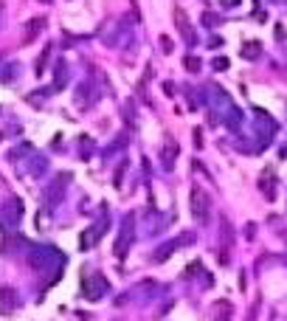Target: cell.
Listing matches in <instances>:
<instances>
[{
	"mask_svg": "<svg viewBox=\"0 0 287 321\" xmlns=\"http://www.w3.org/2000/svg\"><path fill=\"white\" fill-rule=\"evenodd\" d=\"M256 54H259V51H256V45H248V48H245V57H248V60H253V57H256Z\"/></svg>",
	"mask_w": 287,
	"mask_h": 321,
	"instance_id": "cell-5",
	"label": "cell"
},
{
	"mask_svg": "<svg viewBox=\"0 0 287 321\" xmlns=\"http://www.w3.org/2000/svg\"><path fill=\"white\" fill-rule=\"evenodd\" d=\"M214 68H220V70L228 68V60H223V57H220V60H214Z\"/></svg>",
	"mask_w": 287,
	"mask_h": 321,
	"instance_id": "cell-7",
	"label": "cell"
},
{
	"mask_svg": "<svg viewBox=\"0 0 287 321\" xmlns=\"http://www.w3.org/2000/svg\"><path fill=\"white\" fill-rule=\"evenodd\" d=\"M82 287H85V296L90 299V302H96L99 296L107 290V282L102 276H96V273H87L85 279H82Z\"/></svg>",
	"mask_w": 287,
	"mask_h": 321,
	"instance_id": "cell-2",
	"label": "cell"
},
{
	"mask_svg": "<svg viewBox=\"0 0 287 321\" xmlns=\"http://www.w3.org/2000/svg\"><path fill=\"white\" fill-rule=\"evenodd\" d=\"M236 0H223V6H234Z\"/></svg>",
	"mask_w": 287,
	"mask_h": 321,
	"instance_id": "cell-8",
	"label": "cell"
},
{
	"mask_svg": "<svg viewBox=\"0 0 287 321\" xmlns=\"http://www.w3.org/2000/svg\"><path fill=\"white\" fill-rule=\"evenodd\" d=\"M40 31H43V20H31V23H28L26 40H34V34H40Z\"/></svg>",
	"mask_w": 287,
	"mask_h": 321,
	"instance_id": "cell-4",
	"label": "cell"
},
{
	"mask_svg": "<svg viewBox=\"0 0 287 321\" xmlns=\"http://www.w3.org/2000/svg\"><path fill=\"white\" fill-rule=\"evenodd\" d=\"M186 68H191V70H197V68H200V62L194 60V57H189V60H186Z\"/></svg>",
	"mask_w": 287,
	"mask_h": 321,
	"instance_id": "cell-6",
	"label": "cell"
},
{
	"mask_svg": "<svg viewBox=\"0 0 287 321\" xmlns=\"http://www.w3.org/2000/svg\"><path fill=\"white\" fill-rule=\"evenodd\" d=\"M174 17H177V31H180L186 40H191V31H189V20H186V14L177 9V11H174Z\"/></svg>",
	"mask_w": 287,
	"mask_h": 321,
	"instance_id": "cell-3",
	"label": "cell"
},
{
	"mask_svg": "<svg viewBox=\"0 0 287 321\" xmlns=\"http://www.w3.org/2000/svg\"><path fill=\"white\" fill-rule=\"evenodd\" d=\"M191 214H194L197 223H206L211 217V197L206 194L203 186H194L191 189Z\"/></svg>",
	"mask_w": 287,
	"mask_h": 321,
	"instance_id": "cell-1",
	"label": "cell"
}]
</instances>
